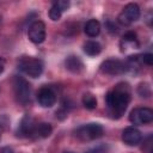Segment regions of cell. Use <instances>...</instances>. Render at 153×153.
Listing matches in <instances>:
<instances>
[{
    "mask_svg": "<svg viewBox=\"0 0 153 153\" xmlns=\"http://www.w3.org/2000/svg\"><path fill=\"white\" fill-rule=\"evenodd\" d=\"M137 93L141 97L148 98L151 96V87L148 86V84H140L139 87H137Z\"/></svg>",
    "mask_w": 153,
    "mask_h": 153,
    "instance_id": "obj_18",
    "label": "cell"
},
{
    "mask_svg": "<svg viewBox=\"0 0 153 153\" xmlns=\"http://www.w3.org/2000/svg\"><path fill=\"white\" fill-rule=\"evenodd\" d=\"M53 131V127L49 123L42 122L36 124L35 130H33V136H39V137H48Z\"/></svg>",
    "mask_w": 153,
    "mask_h": 153,
    "instance_id": "obj_14",
    "label": "cell"
},
{
    "mask_svg": "<svg viewBox=\"0 0 153 153\" xmlns=\"http://www.w3.org/2000/svg\"><path fill=\"white\" fill-rule=\"evenodd\" d=\"M129 121L133 124H147L153 121V110L149 108H135L130 111Z\"/></svg>",
    "mask_w": 153,
    "mask_h": 153,
    "instance_id": "obj_6",
    "label": "cell"
},
{
    "mask_svg": "<svg viewBox=\"0 0 153 153\" xmlns=\"http://www.w3.org/2000/svg\"><path fill=\"white\" fill-rule=\"evenodd\" d=\"M86 153H103V147H96V148H93Z\"/></svg>",
    "mask_w": 153,
    "mask_h": 153,
    "instance_id": "obj_23",
    "label": "cell"
},
{
    "mask_svg": "<svg viewBox=\"0 0 153 153\" xmlns=\"http://www.w3.org/2000/svg\"><path fill=\"white\" fill-rule=\"evenodd\" d=\"M84 51L90 56H96L102 51V45L96 41H87L84 44Z\"/></svg>",
    "mask_w": 153,
    "mask_h": 153,
    "instance_id": "obj_15",
    "label": "cell"
},
{
    "mask_svg": "<svg viewBox=\"0 0 153 153\" xmlns=\"http://www.w3.org/2000/svg\"><path fill=\"white\" fill-rule=\"evenodd\" d=\"M81 100H82V105L88 110H93V109L97 108V99L92 93H88V92L85 93L82 96Z\"/></svg>",
    "mask_w": 153,
    "mask_h": 153,
    "instance_id": "obj_16",
    "label": "cell"
},
{
    "mask_svg": "<svg viewBox=\"0 0 153 153\" xmlns=\"http://www.w3.org/2000/svg\"><path fill=\"white\" fill-rule=\"evenodd\" d=\"M104 133V129L98 123H87L79 127L75 130V135L81 141H92L100 137Z\"/></svg>",
    "mask_w": 153,
    "mask_h": 153,
    "instance_id": "obj_4",
    "label": "cell"
},
{
    "mask_svg": "<svg viewBox=\"0 0 153 153\" xmlns=\"http://www.w3.org/2000/svg\"><path fill=\"white\" fill-rule=\"evenodd\" d=\"M35 127H36V123L33 121V118L29 115H25L19 126H18V130H17V134L18 136H23V137H30V136H33V130H35Z\"/></svg>",
    "mask_w": 153,
    "mask_h": 153,
    "instance_id": "obj_10",
    "label": "cell"
},
{
    "mask_svg": "<svg viewBox=\"0 0 153 153\" xmlns=\"http://www.w3.org/2000/svg\"><path fill=\"white\" fill-rule=\"evenodd\" d=\"M37 100L43 108H51L56 103V94L50 87H42L37 92Z\"/></svg>",
    "mask_w": 153,
    "mask_h": 153,
    "instance_id": "obj_9",
    "label": "cell"
},
{
    "mask_svg": "<svg viewBox=\"0 0 153 153\" xmlns=\"http://www.w3.org/2000/svg\"><path fill=\"white\" fill-rule=\"evenodd\" d=\"M130 102V92L127 85H117V87L105 96V104L109 112L114 117H121Z\"/></svg>",
    "mask_w": 153,
    "mask_h": 153,
    "instance_id": "obj_1",
    "label": "cell"
},
{
    "mask_svg": "<svg viewBox=\"0 0 153 153\" xmlns=\"http://www.w3.org/2000/svg\"><path fill=\"white\" fill-rule=\"evenodd\" d=\"M122 42H127V43H136V33L133 31H128L127 33H124L123 36V41Z\"/></svg>",
    "mask_w": 153,
    "mask_h": 153,
    "instance_id": "obj_19",
    "label": "cell"
},
{
    "mask_svg": "<svg viewBox=\"0 0 153 153\" xmlns=\"http://www.w3.org/2000/svg\"><path fill=\"white\" fill-rule=\"evenodd\" d=\"M65 153H73V152H65Z\"/></svg>",
    "mask_w": 153,
    "mask_h": 153,
    "instance_id": "obj_25",
    "label": "cell"
},
{
    "mask_svg": "<svg viewBox=\"0 0 153 153\" xmlns=\"http://www.w3.org/2000/svg\"><path fill=\"white\" fill-rule=\"evenodd\" d=\"M140 18V7L134 4V2H130L128 4L127 6H124V8L122 10V12L118 14V22L122 24V25H130L131 23L136 22L137 19Z\"/></svg>",
    "mask_w": 153,
    "mask_h": 153,
    "instance_id": "obj_5",
    "label": "cell"
},
{
    "mask_svg": "<svg viewBox=\"0 0 153 153\" xmlns=\"http://www.w3.org/2000/svg\"><path fill=\"white\" fill-rule=\"evenodd\" d=\"M18 68L31 78H38L43 72V63L36 57L22 56L18 61Z\"/></svg>",
    "mask_w": 153,
    "mask_h": 153,
    "instance_id": "obj_2",
    "label": "cell"
},
{
    "mask_svg": "<svg viewBox=\"0 0 153 153\" xmlns=\"http://www.w3.org/2000/svg\"><path fill=\"white\" fill-rule=\"evenodd\" d=\"M13 90H14L16 98L20 104L26 105V104L30 103V98H31L30 85L23 76H19V75L14 76V79H13Z\"/></svg>",
    "mask_w": 153,
    "mask_h": 153,
    "instance_id": "obj_3",
    "label": "cell"
},
{
    "mask_svg": "<svg viewBox=\"0 0 153 153\" xmlns=\"http://www.w3.org/2000/svg\"><path fill=\"white\" fill-rule=\"evenodd\" d=\"M122 140L128 146H136L142 140V134L135 127H127L122 133Z\"/></svg>",
    "mask_w": 153,
    "mask_h": 153,
    "instance_id": "obj_11",
    "label": "cell"
},
{
    "mask_svg": "<svg viewBox=\"0 0 153 153\" xmlns=\"http://www.w3.org/2000/svg\"><path fill=\"white\" fill-rule=\"evenodd\" d=\"M55 4L61 8V11H62V12H63V11H66V10L69 7V1H67V0H60V1H56Z\"/></svg>",
    "mask_w": 153,
    "mask_h": 153,
    "instance_id": "obj_21",
    "label": "cell"
},
{
    "mask_svg": "<svg viewBox=\"0 0 153 153\" xmlns=\"http://www.w3.org/2000/svg\"><path fill=\"white\" fill-rule=\"evenodd\" d=\"M100 71L105 74H110V75H117V74H122L127 71V66L124 62H122L121 60L117 59H109L105 60L102 65H100Z\"/></svg>",
    "mask_w": 153,
    "mask_h": 153,
    "instance_id": "obj_7",
    "label": "cell"
},
{
    "mask_svg": "<svg viewBox=\"0 0 153 153\" xmlns=\"http://www.w3.org/2000/svg\"><path fill=\"white\" fill-rule=\"evenodd\" d=\"M140 60H141L143 63H146L147 66H152V65H153V55H152L151 53H146V54L141 55Z\"/></svg>",
    "mask_w": 153,
    "mask_h": 153,
    "instance_id": "obj_20",
    "label": "cell"
},
{
    "mask_svg": "<svg viewBox=\"0 0 153 153\" xmlns=\"http://www.w3.org/2000/svg\"><path fill=\"white\" fill-rule=\"evenodd\" d=\"M0 153H14V151H13V148H11L8 146H5L0 149Z\"/></svg>",
    "mask_w": 153,
    "mask_h": 153,
    "instance_id": "obj_22",
    "label": "cell"
},
{
    "mask_svg": "<svg viewBox=\"0 0 153 153\" xmlns=\"http://www.w3.org/2000/svg\"><path fill=\"white\" fill-rule=\"evenodd\" d=\"M100 32V23L96 19H90L85 25V33L90 37H97Z\"/></svg>",
    "mask_w": 153,
    "mask_h": 153,
    "instance_id": "obj_13",
    "label": "cell"
},
{
    "mask_svg": "<svg viewBox=\"0 0 153 153\" xmlns=\"http://www.w3.org/2000/svg\"><path fill=\"white\" fill-rule=\"evenodd\" d=\"M4 68H5V60L4 57H0V74L4 72Z\"/></svg>",
    "mask_w": 153,
    "mask_h": 153,
    "instance_id": "obj_24",
    "label": "cell"
},
{
    "mask_svg": "<svg viewBox=\"0 0 153 153\" xmlns=\"http://www.w3.org/2000/svg\"><path fill=\"white\" fill-rule=\"evenodd\" d=\"M61 16H62L61 8L54 2L53 6H51V8L49 10V17H50V19L51 20H59L61 18Z\"/></svg>",
    "mask_w": 153,
    "mask_h": 153,
    "instance_id": "obj_17",
    "label": "cell"
},
{
    "mask_svg": "<svg viewBox=\"0 0 153 153\" xmlns=\"http://www.w3.org/2000/svg\"><path fill=\"white\" fill-rule=\"evenodd\" d=\"M65 66H66V68H67L69 72H72V73H74V74H78V73H80V72L84 69V63H82V61L80 60L79 56H75V55H69V56L65 60Z\"/></svg>",
    "mask_w": 153,
    "mask_h": 153,
    "instance_id": "obj_12",
    "label": "cell"
},
{
    "mask_svg": "<svg viewBox=\"0 0 153 153\" xmlns=\"http://www.w3.org/2000/svg\"><path fill=\"white\" fill-rule=\"evenodd\" d=\"M27 36L32 43H36V44L42 43L45 39V25H44V23L41 20L33 22L29 26Z\"/></svg>",
    "mask_w": 153,
    "mask_h": 153,
    "instance_id": "obj_8",
    "label": "cell"
}]
</instances>
